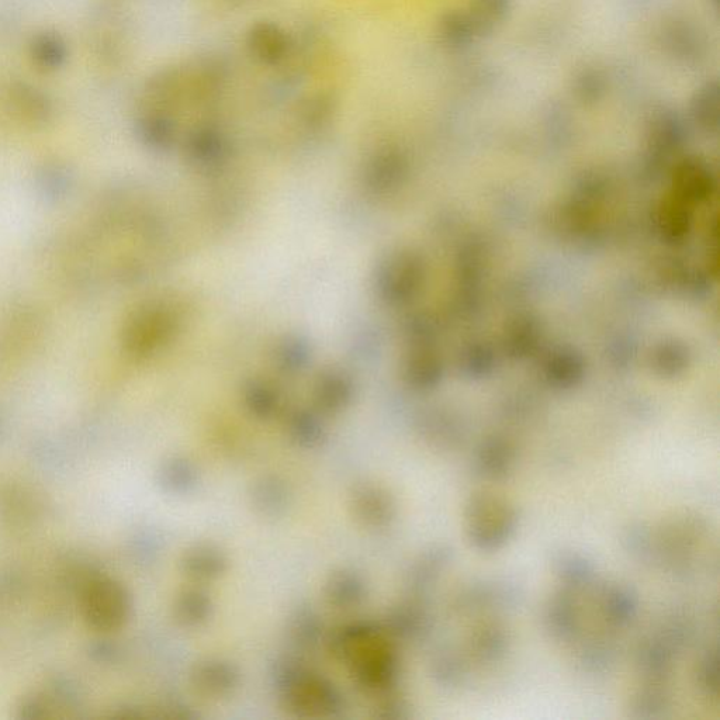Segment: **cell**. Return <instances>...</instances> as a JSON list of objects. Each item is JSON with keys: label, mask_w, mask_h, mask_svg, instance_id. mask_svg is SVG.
Instances as JSON below:
<instances>
[{"label": "cell", "mask_w": 720, "mask_h": 720, "mask_svg": "<svg viewBox=\"0 0 720 720\" xmlns=\"http://www.w3.org/2000/svg\"><path fill=\"white\" fill-rule=\"evenodd\" d=\"M81 612L90 629L100 633L117 632L130 621L133 600L120 581L96 577L83 588Z\"/></svg>", "instance_id": "cell-1"}, {"label": "cell", "mask_w": 720, "mask_h": 720, "mask_svg": "<svg viewBox=\"0 0 720 720\" xmlns=\"http://www.w3.org/2000/svg\"><path fill=\"white\" fill-rule=\"evenodd\" d=\"M185 308L182 301L155 300L138 308L128 324V346L133 353L155 351L171 341L182 327Z\"/></svg>", "instance_id": "cell-2"}, {"label": "cell", "mask_w": 720, "mask_h": 720, "mask_svg": "<svg viewBox=\"0 0 720 720\" xmlns=\"http://www.w3.org/2000/svg\"><path fill=\"white\" fill-rule=\"evenodd\" d=\"M78 687L72 681L55 680L45 690L30 691L20 699L16 718L20 720H43L68 718V711L78 708Z\"/></svg>", "instance_id": "cell-3"}, {"label": "cell", "mask_w": 720, "mask_h": 720, "mask_svg": "<svg viewBox=\"0 0 720 720\" xmlns=\"http://www.w3.org/2000/svg\"><path fill=\"white\" fill-rule=\"evenodd\" d=\"M286 697L297 712H331L338 705V694L330 684L317 677L299 673L286 687Z\"/></svg>", "instance_id": "cell-4"}, {"label": "cell", "mask_w": 720, "mask_h": 720, "mask_svg": "<svg viewBox=\"0 0 720 720\" xmlns=\"http://www.w3.org/2000/svg\"><path fill=\"white\" fill-rule=\"evenodd\" d=\"M30 60L37 68L47 72L60 71L69 61V44L57 31H40L31 37Z\"/></svg>", "instance_id": "cell-5"}, {"label": "cell", "mask_w": 720, "mask_h": 720, "mask_svg": "<svg viewBox=\"0 0 720 720\" xmlns=\"http://www.w3.org/2000/svg\"><path fill=\"white\" fill-rule=\"evenodd\" d=\"M238 684V674L234 667L224 663H207L197 668L193 674V685L206 697H225L233 692Z\"/></svg>", "instance_id": "cell-6"}, {"label": "cell", "mask_w": 720, "mask_h": 720, "mask_svg": "<svg viewBox=\"0 0 720 720\" xmlns=\"http://www.w3.org/2000/svg\"><path fill=\"white\" fill-rule=\"evenodd\" d=\"M353 510L366 525H383L393 517V504L379 488L360 487L353 495Z\"/></svg>", "instance_id": "cell-7"}, {"label": "cell", "mask_w": 720, "mask_h": 720, "mask_svg": "<svg viewBox=\"0 0 720 720\" xmlns=\"http://www.w3.org/2000/svg\"><path fill=\"white\" fill-rule=\"evenodd\" d=\"M351 397V386L344 375L327 370L325 375L318 377L314 386V401L318 408L325 411H337L345 407Z\"/></svg>", "instance_id": "cell-8"}, {"label": "cell", "mask_w": 720, "mask_h": 720, "mask_svg": "<svg viewBox=\"0 0 720 720\" xmlns=\"http://www.w3.org/2000/svg\"><path fill=\"white\" fill-rule=\"evenodd\" d=\"M183 566H185L189 576L211 578L223 573L225 567H227V560H225L223 553L218 552L217 549L203 546V548L190 550L188 555L185 556V560H183Z\"/></svg>", "instance_id": "cell-9"}, {"label": "cell", "mask_w": 720, "mask_h": 720, "mask_svg": "<svg viewBox=\"0 0 720 720\" xmlns=\"http://www.w3.org/2000/svg\"><path fill=\"white\" fill-rule=\"evenodd\" d=\"M363 593L365 587L358 577L341 573L328 584L327 598L334 607L348 609L356 607L363 600Z\"/></svg>", "instance_id": "cell-10"}, {"label": "cell", "mask_w": 720, "mask_h": 720, "mask_svg": "<svg viewBox=\"0 0 720 720\" xmlns=\"http://www.w3.org/2000/svg\"><path fill=\"white\" fill-rule=\"evenodd\" d=\"M12 102L16 105L19 112H23L24 116L29 119L38 120L40 117H48L51 114V103L47 96L33 86L26 83H19L13 86Z\"/></svg>", "instance_id": "cell-11"}, {"label": "cell", "mask_w": 720, "mask_h": 720, "mask_svg": "<svg viewBox=\"0 0 720 720\" xmlns=\"http://www.w3.org/2000/svg\"><path fill=\"white\" fill-rule=\"evenodd\" d=\"M196 472L186 460L173 459L166 462L159 472V481L173 493L188 491L195 486Z\"/></svg>", "instance_id": "cell-12"}, {"label": "cell", "mask_w": 720, "mask_h": 720, "mask_svg": "<svg viewBox=\"0 0 720 720\" xmlns=\"http://www.w3.org/2000/svg\"><path fill=\"white\" fill-rule=\"evenodd\" d=\"M248 404L249 408L256 415L268 418L270 415L276 414L279 411L280 393L279 390L269 382H254L249 387L248 391Z\"/></svg>", "instance_id": "cell-13"}, {"label": "cell", "mask_w": 720, "mask_h": 720, "mask_svg": "<svg viewBox=\"0 0 720 720\" xmlns=\"http://www.w3.org/2000/svg\"><path fill=\"white\" fill-rule=\"evenodd\" d=\"M210 612V601L206 595L186 593L176 604V618L183 625L195 626L206 621Z\"/></svg>", "instance_id": "cell-14"}, {"label": "cell", "mask_w": 720, "mask_h": 720, "mask_svg": "<svg viewBox=\"0 0 720 720\" xmlns=\"http://www.w3.org/2000/svg\"><path fill=\"white\" fill-rule=\"evenodd\" d=\"M286 495V488L278 481L265 480L256 487L254 495L256 508H262L268 515L278 514L279 510L285 508Z\"/></svg>", "instance_id": "cell-15"}]
</instances>
